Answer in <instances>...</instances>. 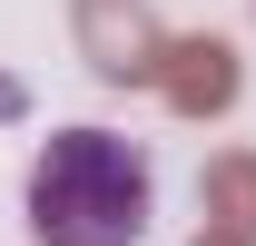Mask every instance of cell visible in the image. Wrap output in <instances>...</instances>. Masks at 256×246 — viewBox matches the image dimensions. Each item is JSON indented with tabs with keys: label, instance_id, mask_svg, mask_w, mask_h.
I'll return each mask as SVG.
<instances>
[{
	"label": "cell",
	"instance_id": "obj_1",
	"mask_svg": "<svg viewBox=\"0 0 256 246\" xmlns=\"http://www.w3.org/2000/svg\"><path fill=\"white\" fill-rule=\"evenodd\" d=\"M158 207L148 148L108 128H60L30 158V236L40 246H138Z\"/></svg>",
	"mask_w": 256,
	"mask_h": 246
}]
</instances>
